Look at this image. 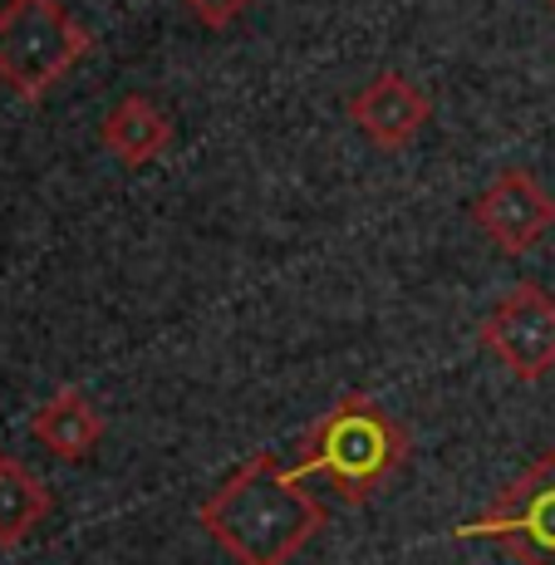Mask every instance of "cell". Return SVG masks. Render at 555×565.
I'll return each mask as SVG.
<instances>
[{
    "mask_svg": "<svg viewBox=\"0 0 555 565\" xmlns=\"http://www.w3.org/2000/svg\"><path fill=\"white\" fill-rule=\"evenodd\" d=\"M467 216L502 256H526L555 226V198L541 188V178L531 168H502L472 198Z\"/></svg>",
    "mask_w": 555,
    "mask_h": 565,
    "instance_id": "obj_6",
    "label": "cell"
},
{
    "mask_svg": "<svg viewBox=\"0 0 555 565\" xmlns=\"http://www.w3.org/2000/svg\"><path fill=\"white\" fill-rule=\"evenodd\" d=\"M182 10H188L202 30H232L236 20L252 10V0H182Z\"/></svg>",
    "mask_w": 555,
    "mask_h": 565,
    "instance_id": "obj_11",
    "label": "cell"
},
{
    "mask_svg": "<svg viewBox=\"0 0 555 565\" xmlns=\"http://www.w3.org/2000/svg\"><path fill=\"white\" fill-rule=\"evenodd\" d=\"M457 541H497L521 565H555V448L497 492L482 516L462 521Z\"/></svg>",
    "mask_w": 555,
    "mask_h": 565,
    "instance_id": "obj_4",
    "label": "cell"
},
{
    "mask_svg": "<svg viewBox=\"0 0 555 565\" xmlns=\"http://www.w3.org/2000/svg\"><path fill=\"white\" fill-rule=\"evenodd\" d=\"M50 507H54L50 487L20 458L0 452V551L25 546L40 531V521L50 516Z\"/></svg>",
    "mask_w": 555,
    "mask_h": 565,
    "instance_id": "obj_10",
    "label": "cell"
},
{
    "mask_svg": "<svg viewBox=\"0 0 555 565\" xmlns=\"http://www.w3.org/2000/svg\"><path fill=\"white\" fill-rule=\"evenodd\" d=\"M198 521L236 565H290L324 531L330 507L296 467H280L276 452H256L222 477L198 507Z\"/></svg>",
    "mask_w": 555,
    "mask_h": 565,
    "instance_id": "obj_1",
    "label": "cell"
},
{
    "mask_svg": "<svg viewBox=\"0 0 555 565\" xmlns=\"http://www.w3.org/2000/svg\"><path fill=\"white\" fill-rule=\"evenodd\" d=\"M94 35L64 0H6L0 6V84L15 99L40 104L84 54Z\"/></svg>",
    "mask_w": 555,
    "mask_h": 565,
    "instance_id": "obj_3",
    "label": "cell"
},
{
    "mask_svg": "<svg viewBox=\"0 0 555 565\" xmlns=\"http://www.w3.org/2000/svg\"><path fill=\"white\" fill-rule=\"evenodd\" d=\"M408 462V428L369 394H344L305 433L296 472L320 477L344 507H364Z\"/></svg>",
    "mask_w": 555,
    "mask_h": 565,
    "instance_id": "obj_2",
    "label": "cell"
},
{
    "mask_svg": "<svg viewBox=\"0 0 555 565\" xmlns=\"http://www.w3.org/2000/svg\"><path fill=\"white\" fill-rule=\"evenodd\" d=\"M99 138L124 168H148V162H158L172 148V118L148 94H124L104 114Z\"/></svg>",
    "mask_w": 555,
    "mask_h": 565,
    "instance_id": "obj_9",
    "label": "cell"
},
{
    "mask_svg": "<svg viewBox=\"0 0 555 565\" xmlns=\"http://www.w3.org/2000/svg\"><path fill=\"white\" fill-rule=\"evenodd\" d=\"M477 340L516 384H541L555 369V296L541 280H516L477 324Z\"/></svg>",
    "mask_w": 555,
    "mask_h": 565,
    "instance_id": "obj_5",
    "label": "cell"
},
{
    "mask_svg": "<svg viewBox=\"0 0 555 565\" xmlns=\"http://www.w3.org/2000/svg\"><path fill=\"white\" fill-rule=\"evenodd\" d=\"M30 433H35V443L50 452V458L84 462V458H94V448L104 443V418H99V408L79 394V388L64 384L35 408Z\"/></svg>",
    "mask_w": 555,
    "mask_h": 565,
    "instance_id": "obj_8",
    "label": "cell"
},
{
    "mask_svg": "<svg viewBox=\"0 0 555 565\" xmlns=\"http://www.w3.org/2000/svg\"><path fill=\"white\" fill-rule=\"evenodd\" d=\"M541 6H546V10H555V0H541Z\"/></svg>",
    "mask_w": 555,
    "mask_h": 565,
    "instance_id": "obj_12",
    "label": "cell"
},
{
    "mask_svg": "<svg viewBox=\"0 0 555 565\" xmlns=\"http://www.w3.org/2000/svg\"><path fill=\"white\" fill-rule=\"evenodd\" d=\"M350 124L384 153H404L408 143H418V134L433 118V99L398 70H378L374 79H364L354 89V99L344 104Z\"/></svg>",
    "mask_w": 555,
    "mask_h": 565,
    "instance_id": "obj_7",
    "label": "cell"
}]
</instances>
